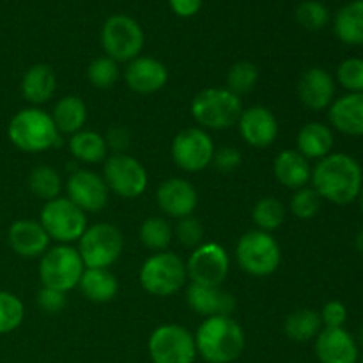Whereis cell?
Listing matches in <instances>:
<instances>
[{"label": "cell", "mask_w": 363, "mask_h": 363, "mask_svg": "<svg viewBox=\"0 0 363 363\" xmlns=\"http://www.w3.org/2000/svg\"><path fill=\"white\" fill-rule=\"evenodd\" d=\"M312 188L323 201L337 206H346L357 201L363 186V170L360 163L350 155L333 152L319 160L312 169Z\"/></svg>", "instance_id": "1"}, {"label": "cell", "mask_w": 363, "mask_h": 363, "mask_svg": "<svg viewBox=\"0 0 363 363\" xmlns=\"http://www.w3.org/2000/svg\"><path fill=\"white\" fill-rule=\"evenodd\" d=\"M195 347L208 363H233L245 350V332L230 315H213L201 323Z\"/></svg>", "instance_id": "2"}, {"label": "cell", "mask_w": 363, "mask_h": 363, "mask_svg": "<svg viewBox=\"0 0 363 363\" xmlns=\"http://www.w3.org/2000/svg\"><path fill=\"white\" fill-rule=\"evenodd\" d=\"M7 137L20 151L43 152L59 144L60 133L48 112L30 106L14 113L7 126Z\"/></svg>", "instance_id": "3"}, {"label": "cell", "mask_w": 363, "mask_h": 363, "mask_svg": "<svg viewBox=\"0 0 363 363\" xmlns=\"http://www.w3.org/2000/svg\"><path fill=\"white\" fill-rule=\"evenodd\" d=\"M190 112L202 130H229L240 121L243 103L229 89L211 87L195 96Z\"/></svg>", "instance_id": "4"}, {"label": "cell", "mask_w": 363, "mask_h": 363, "mask_svg": "<svg viewBox=\"0 0 363 363\" xmlns=\"http://www.w3.org/2000/svg\"><path fill=\"white\" fill-rule=\"evenodd\" d=\"M186 262L174 252H156L145 259L138 272V282L145 293L167 298L181 291L186 284Z\"/></svg>", "instance_id": "5"}, {"label": "cell", "mask_w": 363, "mask_h": 363, "mask_svg": "<svg viewBox=\"0 0 363 363\" xmlns=\"http://www.w3.org/2000/svg\"><path fill=\"white\" fill-rule=\"evenodd\" d=\"M240 268L252 277H268L279 269L282 250L273 234L264 230H248L236 245Z\"/></svg>", "instance_id": "6"}, {"label": "cell", "mask_w": 363, "mask_h": 363, "mask_svg": "<svg viewBox=\"0 0 363 363\" xmlns=\"http://www.w3.org/2000/svg\"><path fill=\"white\" fill-rule=\"evenodd\" d=\"M77 250L85 268L108 269L119 261L124 250L123 233L113 223L99 222L85 229Z\"/></svg>", "instance_id": "7"}, {"label": "cell", "mask_w": 363, "mask_h": 363, "mask_svg": "<svg viewBox=\"0 0 363 363\" xmlns=\"http://www.w3.org/2000/svg\"><path fill=\"white\" fill-rule=\"evenodd\" d=\"M85 266L80 254L71 245H55L41 255L39 279L43 287L67 293L78 287Z\"/></svg>", "instance_id": "8"}, {"label": "cell", "mask_w": 363, "mask_h": 363, "mask_svg": "<svg viewBox=\"0 0 363 363\" xmlns=\"http://www.w3.org/2000/svg\"><path fill=\"white\" fill-rule=\"evenodd\" d=\"M39 223L50 240L59 245H71L80 240L87 229V216L67 197H57L43 206Z\"/></svg>", "instance_id": "9"}, {"label": "cell", "mask_w": 363, "mask_h": 363, "mask_svg": "<svg viewBox=\"0 0 363 363\" xmlns=\"http://www.w3.org/2000/svg\"><path fill=\"white\" fill-rule=\"evenodd\" d=\"M101 45L106 57L116 62H130L144 48V30L128 14H113L101 28Z\"/></svg>", "instance_id": "10"}, {"label": "cell", "mask_w": 363, "mask_h": 363, "mask_svg": "<svg viewBox=\"0 0 363 363\" xmlns=\"http://www.w3.org/2000/svg\"><path fill=\"white\" fill-rule=\"evenodd\" d=\"M147 350L152 363H194L197 357L194 335L174 323L158 326L151 333Z\"/></svg>", "instance_id": "11"}, {"label": "cell", "mask_w": 363, "mask_h": 363, "mask_svg": "<svg viewBox=\"0 0 363 363\" xmlns=\"http://www.w3.org/2000/svg\"><path fill=\"white\" fill-rule=\"evenodd\" d=\"M103 179L112 194L119 197L137 199L147 190V172L137 158L130 155H112L103 165Z\"/></svg>", "instance_id": "12"}, {"label": "cell", "mask_w": 363, "mask_h": 363, "mask_svg": "<svg viewBox=\"0 0 363 363\" xmlns=\"http://www.w3.org/2000/svg\"><path fill=\"white\" fill-rule=\"evenodd\" d=\"M172 160L184 172H202L208 169L215 155V144L209 133L202 128H186L174 137Z\"/></svg>", "instance_id": "13"}, {"label": "cell", "mask_w": 363, "mask_h": 363, "mask_svg": "<svg viewBox=\"0 0 363 363\" xmlns=\"http://www.w3.org/2000/svg\"><path fill=\"white\" fill-rule=\"evenodd\" d=\"M230 259L222 245L209 241L194 248L186 261L188 279L194 284L220 287L229 275Z\"/></svg>", "instance_id": "14"}, {"label": "cell", "mask_w": 363, "mask_h": 363, "mask_svg": "<svg viewBox=\"0 0 363 363\" xmlns=\"http://www.w3.org/2000/svg\"><path fill=\"white\" fill-rule=\"evenodd\" d=\"M67 199L84 213H98L106 206L110 190L99 174L87 169H78L67 177Z\"/></svg>", "instance_id": "15"}, {"label": "cell", "mask_w": 363, "mask_h": 363, "mask_svg": "<svg viewBox=\"0 0 363 363\" xmlns=\"http://www.w3.org/2000/svg\"><path fill=\"white\" fill-rule=\"evenodd\" d=\"M238 128H240L241 138L248 145L257 149L269 147L275 144L279 137V121L275 113L261 105L243 108L238 121Z\"/></svg>", "instance_id": "16"}, {"label": "cell", "mask_w": 363, "mask_h": 363, "mask_svg": "<svg viewBox=\"0 0 363 363\" xmlns=\"http://www.w3.org/2000/svg\"><path fill=\"white\" fill-rule=\"evenodd\" d=\"M199 194L194 184L183 177H170L165 179L156 190V204L172 218H184L194 215L197 208Z\"/></svg>", "instance_id": "17"}, {"label": "cell", "mask_w": 363, "mask_h": 363, "mask_svg": "<svg viewBox=\"0 0 363 363\" xmlns=\"http://www.w3.org/2000/svg\"><path fill=\"white\" fill-rule=\"evenodd\" d=\"M126 85L137 94H155L169 82V69L155 57H142L130 60L124 71Z\"/></svg>", "instance_id": "18"}, {"label": "cell", "mask_w": 363, "mask_h": 363, "mask_svg": "<svg viewBox=\"0 0 363 363\" xmlns=\"http://www.w3.org/2000/svg\"><path fill=\"white\" fill-rule=\"evenodd\" d=\"M315 357L321 363H357L358 344L344 328H323L315 337Z\"/></svg>", "instance_id": "19"}, {"label": "cell", "mask_w": 363, "mask_h": 363, "mask_svg": "<svg viewBox=\"0 0 363 363\" xmlns=\"http://www.w3.org/2000/svg\"><path fill=\"white\" fill-rule=\"evenodd\" d=\"M7 241L14 254L25 259L41 257L50 248V238L38 220L21 218L9 227Z\"/></svg>", "instance_id": "20"}, {"label": "cell", "mask_w": 363, "mask_h": 363, "mask_svg": "<svg viewBox=\"0 0 363 363\" xmlns=\"http://www.w3.org/2000/svg\"><path fill=\"white\" fill-rule=\"evenodd\" d=\"M298 98L307 108H330L335 98V80L323 67H308L298 82Z\"/></svg>", "instance_id": "21"}, {"label": "cell", "mask_w": 363, "mask_h": 363, "mask_svg": "<svg viewBox=\"0 0 363 363\" xmlns=\"http://www.w3.org/2000/svg\"><path fill=\"white\" fill-rule=\"evenodd\" d=\"M188 307L199 315L213 318V315H233L236 308V298L223 291L222 287L202 286L191 282L186 289Z\"/></svg>", "instance_id": "22"}, {"label": "cell", "mask_w": 363, "mask_h": 363, "mask_svg": "<svg viewBox=\"0 0 363 363\" xmlns=\"http://www.w3.org/2000/svg\"><path fill=\"white\" fill-rule=\"evenodd\" d=\"M328 119L337 131L351 137H363V92H350L333 99Z\"/></svg>", "instance_id": "23"}, {"label": "cell", "mask_w": 363, "mask_h": 363, "mask_svg": "<svg viewBox=\"0 0 363 363\" xmlns=\"http://www.w3.org/2000/svg\"><path fill=\"white\" fill-rule=\"evenodd\" d=\"M273 174L282 186L289 190H300L311 181L312 167L296 149H284L273 162Z\"/></svg>", "instance_id": "24"}, {"label": "cell", "mask_w": 363, "mask_h": 363, "mask_svg": "<svg viewBox=\"0 0 363 363\" xmlns=\"http://www.w3.org/2000/svg\"><path fill=\"white\" fill-rule=\"evenodd\" d=\"M21 96L27 99L30 105L38 106L50 101L55 94L57 77L55 71L48 64H34L28 67L21 78Z\"/></svg>", "instance_id": "25"}, {"label": "cell", "mask_w": 363, "mask_h": 363, "mask_svg": "<svg viewBox=\"0 0 363 363\" xmlns=\"http://www.w3.org/2000/svg\"><path fill=\"white\" fill-rule=\"evenodd\" d=\"M78 287H80L82 294L92 303L112 301L119 293L117 277L110 269L101 268H85Z\"/></svg>", "instance_id": "26"}, {"label": "cell", "mask_w": 363, "mask_h": 363, "mask_svg": "<svg viewBox=\"0 0 363 363\" xmlns=\"http://www.w3.org/2000/svg\"><path fill=\"white\" fill-rule=\"evenodd\" d=\"M296 151L307 160H323L332 155L333 133L326 124L307 123L296 137Z\"/></svg>", "instance_id": "27"}, {"label": "cell", "mask_w": 363, "mask_h": 363, "mask_svg": "<svg viewBox=\"0 0 363 363\" xmlns=\"http://www.w3.org/2000/svg\"><path fill=\"white\" fill-rule=\"evenodd\" d=\"M59 133L74 135L84 130L87 121V105L78 96L69 94L60 98L50 113Z\"/></svg>", "instance_id": "28"}, {"label": "cell", "mask_w": 363, "mask_h": 363, "mask_svg": "<svg viewBox=\"0 0 363 363\" xmlns=\"http://www.w3.org/2000/svg\"><path fill=\"white\" fill-rule=\"evenodd\" d=\"M69 152L77 162L87 163V165L105 162L108 158V147H106L105 137L92 130H82L78 133L71 135Z\"/></svg>", "instance_id": "29"}, {"label": "cell", "mask_w": 363, "mask_h": 363, "mask_svg": "<svg viewBox=\"0 0 363 363\" xmlns=\"http://www.w3.org/2000/svg\"><path fill=\"white\" fill-rule=\"evenodd\" d=\"M335 34L346 45H363V2L357 0L337 13L335 16Z\"/></svg>", "instance_id": "30"}, {"label": "cell", "mask_w": 363, "mask_h": 363, "mask_svg": "<svg viewBox=\"0 0 363 363\" xmlns=\"http://www.w3.org/2000/svg\"><path fill=\"white\" fill-rule=\"evenodd\" d=\"M321 330V315L312 308H300V311L293 312L284 323V332L294 342H308V340L315 339Z\"/></svg>", "instance_id": "31"}, {"label": "cell", "mask_w": 363, "mask_h": 363, "mask_svg": "<svg viewBox=\"0 0 363 363\" xmlns=\"http://www.w3.org/2000/svg\"><path fill=\"white\" fill-rule=\"evenodd\" d=\"M142 245L151 252H165L169 245L172 243L174 229L165 218L162 216H149L142 222L138 230Z\"/></svg>", "instance_id": "32"}, {"label": "cell", "mask_w": 363, "mask_h": 363, "mask_svg": "<svg viewBox=\"0 0 363 363\" xmlns=\"http://www.w3.org/2000/svg\"><path fill=\"white\" fill-rule=\"evenodd\" d=\"M28 190L41 201H53L60 195L62 179L59 172L50 165H38L28 174Z\"/></svg>", "instance_id": "33"}, {"label": "cell", "mask_w": 363, "mask_h": 363, "mask_svg": "<svg viewBox=\"0 0 363 363\" xmlns=\"http://www.w3.org/2000/svg\"><path fill=\"white\" fill-rule=\"evenodd\" d=\"M252 220L259 230L272 234L286 220V208L275 197H262L252 209Z\"/></svg>", "instance_id": "34"}, {"label": "cell", "mask_w": 363, "mask_h": 363, "mask_svg": "<svg viewBox=\"0 0 363 363\" xmlns=\"http://www.w3.org/2000/svg\"><path fill=\"white\" fill-rule=\"evenodd\" d=\"M25 319L23 301L9 291H0V335L14 332Z\"/></svg>", "instance_id": "35"}, {"label": "cell", "mask_w": 363, "mask_h": 363, "mask_svg": "<svg viewBox=\"0 0 363 363\" xmlns=\"http://www.w3.org/2000/svg\"><path fill=\"white\" fill-rule=\"evenodd\" d=\"M259 80V69L255 64L247 62V60H241L236 62L227 73V87L230 92H234L236 96L248 94L252 89L257 85Z\"/></svg>", "instance_id": "36"}, {"label": "cell", "mask_w": 363, "mask_h": 363, "mask_svg": "<svg viewBox=\"0 0 363 363\" xmlns=\"http://www.w3.org/2000/svg\"><path fill=\"white\" fill-rule=\"evenodd\" d=\"M121 77L119 62H116L110 57L103 55L92 60L87 67V78L91 85L96 89H110L117 84Z\"/></svg>", "instance_id": "37"}, {"label": "cell", "mask_w": 363, "mask_h": 363, "mask_svg": "<svg viewBox=\"0 0 363 363\" xmlns=\"http://www.w3.org/2000/svg\"><path fill=\"white\" fill-rule=\"evenodd\" d=\"M323 199L319 197L318 191L312 186H303L300 190H294L293 197H291L289 209L296 218L308 220L314 218L321 209Z\"/></svg>", "instance_id": "38"}, {"label": "cell", "mask_w": 363, "mask_h": 363, "mask_svg": "<svg viewBox=\"0 0 363 363\" xmlns=\"http://www.w3.org/2000/svg\"><path fill=\"white\" fill-rule=\"evenodd\" d=\"M296 21L307 30H321L330 20V13L325 4L318 0H305L296 7Z\"/></svg>", "instance_id": "39"}, {"label": "cell", "mask_w": 363, "mask_h": 363, "mask_svg": "<svg viewBox=\"0 0 363 363\" xmlns=\"http://www.w3.org/2000/svg\"><path fill=\"white\" fill-rule=\"evenodd\" d=\"M174 238L183 247L197 248L199 245L204 243V225L194 215L184 216V218H179V222L174 227Z\"/></svg>", "instance_id": "40"}, {"label": "cell", "mask_w": 363, "mask_h": 363, "mask_svg": "<svg viewBox=\"0 0 363 363\" xmlns=\"http://www.w3.org/2000/svg\"><path fill=\"white\" fill-rule=\"evenodd\" d=\"M337 80L350 92H363V59H346L337 69Z\"/></svg>", "instance_id": "41"}, {"label": "cell", "mask_w": 363, "mask_h": 363, "mask_svg": "<svg viewBox=\"0 0 363 363\" xmlns=\"http://www.w3.org/2000/svg\"><path fill=\"white\" fill-rule=\"evenodd\" d=\"M38 307L41 308L45 314H59L64 311L67 303L66 293H60V291L50 289V287H43L38 293Z\"/></svg>", "instance_id": "42"}, {"label": "cell", "mask_w": 363, "mask_h": 363, "mask_svg": "<svg viewBox=\"0 0 363 363\" xmlns=\"http://www.w3.org/2000/svg\"><path fill=\"white\" fill-rule=\"evenodd\" d=\"M319 315L325 328H344V323L347 321V308L342 301L332 300L323 307Z\"/></svg>", "instance_id": "43"}, {"label": "cell", "mask_w": 363, "mask_h": 363, "mask_svg": "<svg viewBox=\"0 0 363 363\" xmlns=\"http://www.w3.org/2000/svg\"><path fill=\"white\" fill-rule=\"evenodd\" d=\"M211 163L216 167V170H220V172H233V170H236L238 167L241 165L240 149L230 147V145L215 149Z\"/></svg>", "instance_id": "44"}, {"label": "cell", "mask_w": 363, "mask_h": 363, "mask_svg": "<svg viewBox=\"0 0 363 363\" xmlns=\"http://www.w3.org/2000/svg\"><path fill=\"white\" fill-rule=\"evenodd\" d=\"M105 142L106 147H108L110 151H113V155H124L131 144V135L130 131L123 126L110 128L108 133L105 135Z\"/></svg>", "instance_id": "45"}, {"label": "cell", "mask_w": 363, "mask_h": 363, "mask_svg": "<svg viewBox=\"0 0 363 363\" xmlns=\"http://www.w3.org/2000/svg\"><path fill=\"white\" fill-rule=\"evenodd\" d=\"M170 9L181 18H191L201 11L202 0H169Z\"/></svg>", "instance_id": "46"}, {"label": "cell", "mask_w": 363, "mask_h": 363, "mask_svg": "<svg viewBox=\"0 0 363 363\" xmlns=\"http://www.w3.org/2000/svg\"><path fill=\"white\" fill-rule=\"evenodd\" d=\"M357 248H358V252H362L363 254V229L358 233V236H357Z\"/></svg>", "instance_id": "47"}, {"label": "cell", "mask_w": 363, "mask_h": 363, "mask_svg": "<svg viewBox=\"0 0 363 363\" xmlns=\"http://www.w3.org/2000/svg\"><path fill=\"white\" fill-rule=\"evenodd\" d=\"M358 199H360V208H362V211H363V186H362L360 195H358Z\"/></svg>", "instance_id": "48"}, {"label": "cell", "mask_w": 363, "mask_h": 363, "mask_svg": "<svg viewBox=\"0 0 363 363\" xmlns=\"http://www.w3.org/2000/svg\"><path fill=\"white\" fill-rule=\"evenodd\" d=\"M360 339L363 340V326H362V330H360Z\"/></svg>", "instance_id": "49"}, {"label": "cell", "mask_w": 363, "mask_h": 363, "mask_svg": "<svg viewBox=\"0 0 363 363\" xmlns=\"http://www.w3.org/2000/svg\"><path fill=\"white\" fill-rule=\"evenodd\" d=\"M362 363H363V360H362Z\"/></svg>", "instance_id": "50"}, {"label": "cell", "mask_w": 363, "mask_h": 363, "mask_svg": "<svg viewBox=\"0 0 363 363\" xmlns=\"http://www.w3.org/2000/svg\"><path fill=\"white\" fill-rule=\"evenodd\" d=\"M362 2H363V0H362Z\"/></svg>", "instance_id": "51"}]
</instances>
